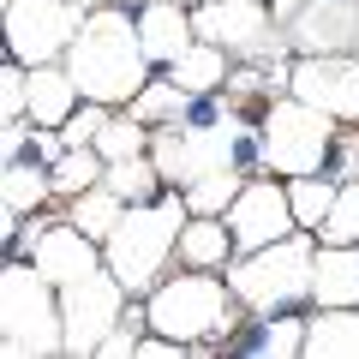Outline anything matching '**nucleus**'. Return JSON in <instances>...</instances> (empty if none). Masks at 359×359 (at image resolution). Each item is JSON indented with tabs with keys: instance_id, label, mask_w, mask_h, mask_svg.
<instances>
[{
	"instance_id": "nucleus-16",
	"label": "nucleus",
	"mask_w": 359,
	"mask_h": 359,
	"mask_svg": "<svg viewBox=\"0 0 359 359\" xmlns=\"http://www.w3.org/2000/svg\"><path fill=\"white\" fill-rule=\"evenodd\" d=\"M306 323L311 318H299L294 306L287 311H252V323H245L240 335L228 330V347L233 353H276V359H287V353H306Z\"/></svg>"
},
{
	"instance_id": "nucleus-30",
	"label": "nucleus",
	"mask_w": 359,
	"mask_h": 359,
	"mask_svg": "<svg viewBox=\"0 0 359 359\" xmlns=\"http://www.w3.org/2000/svg\"><path fill=\"white\" fill-rule=\"evenodd\" d=\"M108 120H114V108H108V102H90V96H84V102H78L72 114H66L60 138H66V144H96V138H102V126H108Z\"/></svg>"
},
{
	"instance_id": "nucleus-7",
	"label": "nucleus",
	"mask_w": 359,
	"mask_h": 359,
	"mask_svg": "<svg viewBox=\"0 0 359 359\" xmlns=\"http://www.w3.org/2000/svg\"><path fill=\"white\" fill-rule=\"evenodd\" d=\"M126 282H120L114 269H90L84 282H66L60 287V318H66V353L84 359V353H102V341L126 323Z\"/></svg>"
},
{
	"instance_id": "nucleus-23",
	"label": "nucleus",
	"mask_w": 359,
	"mask_h": 359,
	"mask_svg": "<svg viewBox=\"0 0 359 359\" xmlns=\"http://www.w3.org/2000/svg\"><path fill=\"white\" fill-rule=\"evenodd\" d=\"M102 180L126 198V204H150V198L168 192V180H162V168H156V156H120V162H108Z\"/></svg>"
},
{
	"instance_id": "nucleus-11",
	"label": "nucleus",
	"mask_w": 359,
	"mask_h": 359,
	"mask_svg": "<svg viewBox=\"0 0 359 359\" xmlns=\"http://www.w3.org/2000/svg\"><path fill=\"white\" fill-rule=\"evenodd\" d=\"M228 228L240 252H257V245H276L299 228L294 222V198H287V180H245L240 198L228 204Z\"/></svg>"
},
{
	"instance_id": "nucleus-5",
	"label": "nucleus",
	"mask_w": 359,
	"mask_h": 359,
	"mask_svg": "<svg viewBox=\"0 0 359 359\" xmlns=\"http://www.w3.org/2000/svg\"><path fill=\"white\" fill-rule=\"evenodd\" d=\"M311 264H318V233L294 228L287 240L240 252L228 264V287L245 311H287L311 299Z\"/></svg>"
},
{
	"instance_id": "nucleus-29",
	"label": "nucleus",
	"mask_w": 359,
	"mask_h": 359,
	"mask_svg": "<svg viewBox=\"0 0 359 359\" xmlns=\"http://www.w3.org/2000/svg\"><path fill=\"white\" fill-rule=\"evenodd\" d=\"M318 240L323 245H353L359 240V174L341 180V192H335V204H330V216H323Z\"/></svg>"
},
{
	"instance_id": "nucleus-22",
	"label": "nucleus",
	"mask_w": 359,
	"mask_h": 359,
	"mask_svg": "<svg viewBox=\"0 0 359 359\" xmlns=\"http://www.w3.org/2000/svg\"><path fill=\"white\" fill-rule=\"evenodd\" d=\"M48 174H54V198H78V192H90V186H102L108 156L96 150V144H66V156L48 162Z\"/></svg>"
},
{
	"instance_id": "nucleus-25",
	"label": "nucleus",
	"mask_w": 359,
	"mask_h": 359,
	"mask_svg": "<svg viewBox=\"0 0 359 359\" xmlns=\"http://www.w3.org/2000/svg\"><path fill=\"white\" fill-rule=\"evenodd\" d=\"M335 192H341V180H335V174H299V180H287L294 222H299L306 233H318L323 216H330V204H335Z\"/></svg>"
},
{
	"instance_id": "nucleus-32",
	"label": "nucleus",
	"mask_w": 359,
	"mask_h": 359,
	"mask_svg": "<svg viewBox=\"0 0 359 359\" xmlns=\"http://www.w3.org/2000/svg\"><path fill=\"white\" fill-rule=\"evenodd\" d=\"M72 6H84V13H96V6H108V0H72Z\"/></svg>"
},
{
	"instance_id": "nucleus-1",
	"label": "nucleus",
	"mask_w": 359,
	"mask_h": 359,
	"mask_svg": "<svg viewBox=\"0 0 359 359\" xmlns=\"http://www.w3.org/2000/svg\"><path fill=\"white\" fill-rule=\"evenodd\" d=\"M66 72L78 78L90 102H108V108H126L144 84H150V54H144V36H138V18L132 6H96L84 13V30L72 36L66 48Z\"/></svg>"
},
{
	"instance_id": "nucleus-2",
	"label": "nucleus",
	"mask_w": 359,
	"mask_h": 359,
	"mask_svg": "<svg viewBox=\"0 0 359 359\" xmlns=\"http://www.w3.org/2000/svg\"><path fill=\"white\" fill-rule=\"evenodd\" d=\"M186 222H192V204H186L180 186H168L150 204H126L120 228L102 240V264L126 282L132 299H144L168 276V257L180 252V228H186Z\"/></svg>"
},
{
	"instance_id": "nucleus-24",
	"label": "nucleus",
	"mask_w": 359,
	"mask_h": 359,
	"mask_svg": "<svg viewBox=\"0 0 359 359\" xmlns=\"http://www.w3.org/2000/svg\"><path fill=\"white\" fill-rule=\"evenodd\" d=\"M120 216H126V198H120L114 186H108V180H102V186H90V192H78V198H72V222H78V228L90 233V240H108V233L120 228Z\"/></svg>"
},
{
	"instance_id": "nucleus-6",
	"label": "nucleus",
	"mask_w": 359,
	"mask_h": 359,
	"mask_svg": "<svg viewBox=\"0 0 359 359\" xmlns=\"http://www.w3.org/2000/svg\"><path fill=\"white\" fill-rule=\"evenodd\" d=\"M341 120L323 114V108L299 102L294 90L287 96H276V102L264 108V168L269 174H282V180H299V174H323L330 168V150L335 138H341Z\"/></svg>"
},
{
	"instance_id": "nucleus-15",
	"label": "nucleus",
	"mask_w": 359,
	"mask_h": 359,
	"mask_svg": "<svg viewBox=\"0 0 359 359\" xmlns=\"http://www.w3.org/2000/svg\"><path fill=\"white\" fill-rule=\"evenodd\" d=\"M138 36H144L150 66H174L198 42V25H192V13L180 0H150V6H138Z\"/></svg>"
},
{
	"instance_id": "nucleus-14",
	"label": "nucleus",
	"mask_w": 359,
	"mask_h": 359,
	"mask_svg": "<svg viewBox=\"0 0 359 359\" xmlns=\"http://www.w3.org/2000/svg\"><path fill=\"white\" fill-rule=\"evenodd\" d=\"M54 198V174L42 156H18V162H6V174H0V222H6V240L18 233V222L25 216H42V204Z\"/></svg>"
},
{
	"instance_id": "nucleus-9",
	"label": "nucleus",
	"mask_w": 359,
	"mask_h": 359,
	"mask_svg": "<svg viewBox=\"0 0 359 359\" xmlns=\"http://www.w3.org/2000/svg\"><path fill=\"white\" fill-rule=\"evenodd\" d=\"M78 30H84V6L72 0H6V54L25 66L66 60Z\"/></svg>"
},
{
	"instance_id": "nucleus-12",
	"label": "nucleus",
	"mask_w": 359,
	"mask_h": 359,
	"mask_svg": "<svg viewBox=\"0 0 359 359\" xmlns=\"http://www.w3.org/2000/svg\"><path fill=\"white\" fill-rule=\"evenodd\" d=\"M25 257L48 276L54 287H66V282H84L90 269H102V240H90L72 216H66V222L42 216V228H36V240H30Z\"/></svg>"
},
{
	"instance_id": "nucleus-28",
	"label": "nucleus",
	"mask_w": 359,
	"mask_h": 359,
	"mask_svg": "<svg viewBox=\"0 0 359 359\" xmlns=\"http://www.w3.org/2000/svg\"><path fill=\"white\" fill-rule=\"evenodd\" d=\"M150 138H156V126H144V120L126 108V114H114V120L102 126L96 150H102L108 162H120V156H150Z\"/></svg>"
},
{
	"instance_id": "nucleus-10",
	"label": "nucleus",
	"mask_w": 359,
	"mask_h": 359,
	"mask_svg": "<svg viewBox=\"0 0 359 359\" xmlns=\"http://www.w3.org/2000/svg\"><path fill=\"white\" fill-rule=\"evenodd\" d=\"M299 102L359 126V54H294V84Z\"/></svg>"
},
{
	"instance_id": "nucleus-33",
	"label": "nucleus",
	"mask_w": 359,
	"mask_h": 359,
	"mask_svg": "<svg viewBox=\"0 0 359 359\" xmlns=\"http://www.w3.org/2000/svg\"><path fill=\"white\" fill-rule=\"evenodd\" d=\"M114 6H132V13H138V6H150V0H114Z\"/></svg>"
},
{
	"instance_id": "nucleus-21",
	"label": "nucleus",
	"mask_w": 359,
	"mask_h": 359,
	"mask_svg": "<svg viewBox=\"0 0 359 359\" xmlns=\"http://www.w3.org/2000/svg\"><path fill=\"white\" fill-rule=\"evenodd\" d=\"M228 60H233V54L222 48V42H204V36H198L192 48L168 66V78H174L180 90H192V96H210V90L228 84Z\"/></svg>"
},
{
	"instance_id": "nucleus-27",
	"label": "nucleus",
	"mask_w": 359,
	"mask_h": 359,
	"mask_svg": "<svg viewBox=\"0 0 359 359\" xmlns=\"http://www.w3.org/2000/svg\"><path fill=\"white\" fill-rule=\"evenodd\" d=\"M186 102H192V90H180L174 78H150V84H144L126 108L144 120V126H168V120H180V114H186Z\"/></svg>"
},
{
	"instance_id": "nucleus-18",
	"label": "nucleus",
	"mask_w": 359,
	"mask_h": 359,
	"mask_svg": "<svg viewBox=\"0 0 359 359\" xmlns=\"http://www.w3.org/2000/svg\"><path fill=\"white\" fill-rule=\"evenodd\" d=\"M78 102H84V90L66 72V60L30 66V120H36V126H66V114H72Z\"/></svg>"
},
{
	"instance_id": "nucleus-17",
	"label": "nucleus",
	"mask_w": 359,
	"mask_h": 359,
	"mask_svg": "<svg viewBox=\"0 0 359 359\" xmlns=\"http://www.w3.org/2000/svg\"><path fill=\"white\" fill-rule=\"evenodd\" d=\"M311 299H318V306H359V240L353 245H323L318 240Z\"/></svg>"
},
{
	"instance_id": "nucleus-3",
	"label": "nucleus",
	"mask_w": 359,
	"mask_h": 359,
	"mask_svg": "<svg viewBox=\"0 0 359 359\" xmlns=\"http://www.w3.org/2000/svg\"><path fill=\"white\" fill-rule=\"evenodd\" d=\"M144 311H150L156 335H174V341H186L192 353H210V341L228 335L245 306L233 299V287L222 282L216 269H192V276H162V282L144 294Z\"/></svg>"
},
{
	"instance_id": "nucleus-31",
	"label": "nucleus",
	"mask_w": 359,
	"mask_h": 359,
	"mask_svg": "<svg viewBox=\"0 0 359 359\" xmlns=\"http://www.w3.org/2000/svg\"><path fill=\"white\" fill-rule=\"evenodd\" d=\"M269 6H276V18H294L299 6H306V0H269Z\"/></svg>"
},
{
	"instance_id": "nucleus-8",
	"label": "nucleus",
	"mask_w": 359,
	"mask_h": 359,
	"mask_svg": "<svg viewBox=\"0 0 359 359\" xmlns=\"http://www.w3.org/2000/svg\"><path fill=\"white\" fill-rule=\"evenodd\" d=\"M192 25L204 42H222L233 60H276L287 36H276V6L269 0H198Z\"/></svg>"
},
{
	"instance_id": "nucleus-26",
	"label": "nucleus",
	"mask_w": 359,
	"mask_h": 359,
	"mask_svg": "<svg viewBox=\"0 0 359 359\" xmlns=\"http://www.w3.org/2000/svg\"><path fill=\"white\" fill-rule=\"evenodd\" d=\"M245 180H252L245 168H216V174L192 180V186H186V204H192V216H228V204L240 198Z\"/></svg>"
},
{
	"instance_id": "nucleus-13",
	"label": "nucleus",
	"mask_w": 359,
	"mask_h": 359,
	"mask_svg": "<svg viewBox=\"0 0 359 359\" xmlns=\"http://www.w3.org/2000/svg\"><path fill=\"white\" fill-rule=\"evenodd\" d=\"M359 42V0H306L287 18L294 54H353Z\"/></svg>"
},
{
	"instance_id": "nucleus-20",
	"label": "nucleus",
	"mask_w": 359,
	"mask_h": 359,
	"mask_svg": "<svg viewBox=\"0 0 359 359\" xmlns=\"http://www.w3.org/2000/svg\"><path fill=\"white\" fill-rule=\"evenodd\" d=\"M306 353L311 359H359V306H318L306 323Z\"/></svg>"
},
{
	"instance_id": "nucleus-19",
	"label": "nucleus",
	"mask_w": 359,
	"mask_h": 359,
	"mask_svg": "<svg viewBox=\"0 0 359 359\" xmlns=\"http://www.w3.org/2000/svg\"><path fill=\"white\" fill-rule=\"evenodd\" d=\"M233 257H240V245H233L228 216H192L180 228V264L186 269H228Z\"/></svg>"
},
{
	"instance_id": "nucleus-4",
	"label": "nucleus",
	"mask_w": 359,
	"mask_h": 359,
	"mask_svg": "<svg viewBox=\"0 0 359 359\" xmlns=\"http://www.w3.org/2000/svg\"><path fill=\"white\" fill-rule=\"evenodd\" d=\"M0 353H6V359L66 353L60 287H54L30 257H13L6 276H0Z\"/></svg>"
}]
</instances>
